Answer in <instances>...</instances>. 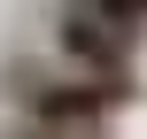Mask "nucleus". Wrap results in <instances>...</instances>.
Returning <instances> with one entry per match:
<instances>
[{"label": "nucleus", "instance_id": "obj_1", "mask_svg": "<svg viewBox=\"0 0 147 139\" xmlns=\"http://www.w3.org/2000/svg\"><path fill=\"white\" fill-rule=\"evenodd\" d=\"M124 85H101L54 54H16L8 62V108L23 124H70V132H109V116L124 108Z\"/></svg>", "mask_w": 147, "mask_h": 139}, {"label": "nucleus", "instance_id": "obj_2", "mask_svg": "<svg viewBox=\"0 0 147 139\" xmlns=\"http://www.w3.org/2000/svg\"><path fill=\"white\" fill-rule=\"evenodd\" d=\"M47 54H54V62H70V70H85V77H101V85H124V93H132V62H140V39H132V31H116L109 15L78 8V0H54V23H47Z\"/></svg>", "mask_w": 147, "mask_h": 139}, {"label": "nucleus", "instance_id": "obj_3", "mask_svg": "<svg viewBox=\"0 0 147 139\" xmlns=\"http://www.w3.org/2000/svg\"><path fill=\"white\" fill-rule=\"evenodd\" d=\"M78 8H93V15H109V23H116V31H132V39L147 31V0H78Z\"/></svg>", "mask_w": 147, "mask_h": 139}, {"label": "nucleus", "instance_id": "obj_4", "mask_svg": "<svg viewBox=\"0 0 147 139\" xmlns=\"http://www.w3.org/2000/svg\"><path fill=\"white\" fill-rule=\"evenodd\" d=\"M0 139H109V132H70V124H23V116H16Z\"/></svg>", "mask_w": 147, "mask_h": 139}]
</instances>
